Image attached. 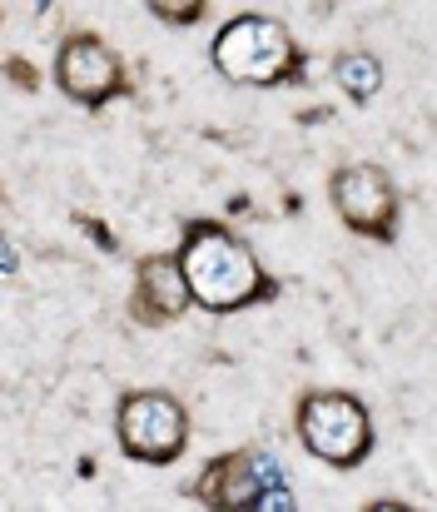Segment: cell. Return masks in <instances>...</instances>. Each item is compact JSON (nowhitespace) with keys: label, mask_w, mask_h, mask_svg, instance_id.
Here are the masks:
<instances>
[{"label":"cell","mask_w":437,"mask_h":512,"mask_svg":"<svg viewBox=\"0 0 437 512\" xmlns=\"http://www.w3.org/2000/svg\"><path fill=\"white\" fill-rule=\"evenodd\" d=\"M174 259H179L189 304L204 309V314H239V309L264 304V299L279 294V284L264 274L254 249L214 219H189L184 244H179Z\"/></svg>","instance_id":"obj_1"},{"label":"cell","mask_w":437,"mask_h":512,"mask_svg":"<svg viewBox=\"0 0 437 512\" xmlns=\"http://www.w3.org/2000/svg\"><path fill=\"white\" fill-rule=\"evenodd\" d=\"M214 70L234 85H284L303 75V55L293 45V35L284 30V20L274 15H234L219 35H214V50H209Z\"/></svg>","instance_id":"obj_2"},{"label":"cell","mask_w":437,"mask_h":512,"mask_svg":"<svg viewBox=\"0 0 437 512\" xmlns=\"http://www.w3.org/2000/svg\"><path fill=\"white\" fill-rule=\"evenodd\" d=\"M298 443L328 468H358L373 453V413L353 393H308L298 403Z\"/></svg>","instance_id":"obj_3"},{"label":"cell","mask_w":437,"mask_h":512,"mask_svg":"<svg viewBox=\"0 0 437 512\" xmlns=\"http://www.w3.org/2000/svg\"><path fill=\"white\" fill-rule=\"evenodd\" d=\"M194 503L219 512H293L289 483L264 453H224L194 478Z\"/></svg>","instance_id":"obj_4"},{"label":"cell","mask_w":437,"mask_h":512,"mask_svg":"<svg viewBox=\"0 0 437 512\" xmlns=\"http://www.w3.org/2000/svg\"><path fill=\"white\" fill-rule=\"evenodd\" d=\"M115 438H120L125 458L149 463V468H164L189 443V413H184L179 398L154 393V388L125 393L120 408H115Z\"/></svg>","instance_id":"obj_5"},{"label":"cell","mask_w":437,"mask_h":512,"mask_svg":"<svg viewBox=\"0 0 437 512\" xmlns=\"http://www.w3.org/2000/svg\"><path fill=\"white\" fill-rule=\"evenodd\" d=\"M328 199H333L338 219H343L353 234L383 239V244L398 239L403 199H398L393 179L378 170V165H343V170L328 179Z\"/></svg>","instance_id":"obj_6"},{"label":"cell","mask_w":437,"mask_h":512,"mask_svg":"<svg viewBox=\"0 0 437 512\" xmlns=\"http://www.w3.org/2000/svg\"><path fill=\"white\" fill-rule=\"evenodd\" d=\"M55 85H60L70 100L90 105V110H100V105L130 95V75H125L120 55H115L100 35H70V40L55 50Z\"/></svg>","instance_id":"obj_7"},{"label":"cell","mask_w":437,"mask_h":512,"mask_svg":"<svg viewBox=\"0 0 437 512\" xmlns=\"http://www.w3.org/2000/svg\"><path fill=\"white\" fill-rule=\"evenodd\" d=\"M135 319L140 324H174L184 319L194 304H189V289H184V274H179V259H164V254H149L135 269Z\"/></svg>","instance_id":"obj_8"},{"label":"cell","mask_w":437,"mask_h":512,"mask_svg":"<svg viewBox=\"0 0 437 512\" xmlns=\"http://www.w3.org/2000/svg\"><path fill=\"white\" fill-rule=\"evenodd\" d=\"M333 80H338V90H343L348 100L368 105V100L383 90V65H378L368 50H348V55H338V65H333Z\"/></svg>","instance_id":"obj_9"},{"label":"cell","mask_w":437,"mask_h":512,"mask_svg":"<svg viewBox=\"0 0 437 512\" xmlns=\"http://www.w3.org/2000/svg\"><path fill=\"white\" fill-rule=\"evenodd\" d=\"M149 10H154V20H164V25H194V20L209 10V0H149Z\"/></svg>","instance_id":"obj_10"},{"label":"cell","mask_w":437,"mask_h":512,"mask_svg":"<svg viewBox=\"0 0 437 512\" xmlns=\"http://www.w3.org/2000/svg\"><path fill=\"white\" fill-rule=\"evenodd\" d=\"M5 80H10V85H20V90H35V85H40L35 65H30V60H20V55H10V60H5Z\"/></svg>","instance_id":"obj_11"},{"label":"cell","mask_w":437,"mask_h":512,"mask_svg":"<svg viewBox=\"0 0 437 512\" xmlns=\"http://www.w3.org/2000/svg\"><path fill=\"white\" fill-rule=\"evenodd\" d=\"M75 224H80V229H85V234H90V239H95L100 249H115V234H110V229H105V224H100L95 214H75Z\"/></svg>","instance_id":"obj_12"},{"label":"cell","mask_w":437,"mask_h":512,"mask_svg":"<svg viewBox=\"0 0 437 512\" xmlns=\"http://www.w3.org/2000/svg\"><path fill=\"white\" fill-rule=\"evenodd\" d=\"M15 269H20V254L10 244H0V274H15Z\"/></svg>","instance_id":"obj_13"},{"label":"cell","mask_w":437,"mask_h":512,"mask_svg":"<svg viewBox=\"0 0 437 512\" xmlns=\"http://www.w3.org/2000/svg\"><path fill=\"white\" fill-rule=\"evenodd\" d=\"M50 5H55V0H35V10H40V15H45V10H50Z\"/></svg>","instance_id":"obj_14"}]
</instances>
